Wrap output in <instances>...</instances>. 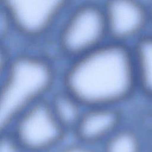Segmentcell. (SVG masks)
<instances>
[{"mask_svg": "<svg viewBox=\"0 0 152 152\" xmlns=\"http://www.w3.org/2000/svg\"><path fill=\"white\" fill-rule=\"evenodd\" d=\"M62 83L85 107H118L137 90L130 46L107 40L71 59Z\"/></svg>", "mask_w": 152, "mask_h": 152, "instance_id": "1", "label": "cell"}, {"mask_svg": "<svg viewBox=\"0 0 152 152\" xmlns=\"http://www.w3.org/2000/svg\"><path fill=\"white\" fill-rule=\"evenodd\" d=\"M56 80L52 62L28 53L10 57L0 84V135L11 131L18 118L46 99Z\"/></svg>", "mask_w": 152, "mask_h": 152, "instance_id": "2", "label": "cell"}, {"mask_svg": "<svg viewBox=\"0 0 152 152\" xmlns=\"http://www.w3.org/2000/svg\"><path fill=\"white\" fill-rule=\"evenodd\" d=\"M59 28L57 42L70 60L97 48L108 40L102 4L84 2L68 8Z\"/></svg>", "mask_w": 152, "mask_h": 152, "instance_id": "3", "label": "cell"}, {"mask_svg": "<svg viewBox=\"0 0 152 152\" xmlns=\"http://www.w3.org/2000/svg\"><path fill=\"white\" fill-rule=\"evenodd\" d=\"M11 132L26 152H48L61 143L68 132L44 99L18 118Z\"/></svg>", "mask_w": 152, "mask_h": 152, "instance_id": "4", "label": "cell"}, {"mask_svg": "<svg viewBox=\"0 0 152 152\" xmlns=\"http://www.w3.org/2000/svg\"><path fill=\"white\" fill-rule=\"evenodd\" d=\"M0 4L13 30L31 40L49 33L69 7L63 0H7Z\"/></svg>", "mask_w": 152, "mask_h": 152, "instance_id": "5", "label": "cell"}, {"mask_svg": "<svg viewBox=\"0 0 152 152\" xmlns=\"http://www.w3.org/2000/svg\"><path fill=\"white\" fill-rule=\"evenodd\" d=\"M102 5L108 40L131 46L146 33L148 5L134 0H110Z\"/></svg>", "mask_w": 152, "mask_h": 152, "instance_id": "6", "label": "cell"}, {"mask_svg": "<svg viewBox=\"0 0 152 152\" xmlns=\"http://www.w3.org/2000/svg\"><path fill=\"white\" fill-rule=\"evenodd\" d=\"M122 115L116 106H93L85 109L73 129L75 137L87 145L106 140L121 128Z\"/></svg>", "mask_w": 152, "mask_h": 152, "instance_id": "7", "label": "cell"}, {"mask_svg": "<svg viewBox=\"0 0 152 152\" xmlns=\"http://www.w3.org/2000/svg\"><path fill=\"white\" fill-rule=\"evenodd\" d=\"M130 47L137 90L152 98V33H145Z\"/></svg>", "mask_w": 152, "mask_h": 152, "instance_id": "8", "label": "cell"}, {"mask_svg": "<svg viewBox=\"0 0 152 152\" xmlns=\"http://www.w3.org/2000/svg\"><path fill=\"white\" fill-rule=\"evenodd\" d=\"M55 117L68 132L73 131L85 107L72 94L64 89L56 91L48 100Z\"/></svg>", "mask_w": 152, "mask_h": 152, "instance_id": "9", "label": "cell"}, {"mask_svg": "<svg viewBox=\"0 0 152 152\" xmlns=\"http://www.w3.org/2000/svg\"><path fill=\"white\" fill-rule=\"evenodd\" d=\"M104 152H141L138 134L130 128H119L106 140Z\"/></svg>", "mask_w": 152, "mask_h": 152, "instance_id": "10", "label": "cell"}, {"mask_svg": "<svg viewBox=\"0 0 152 152\" xmlns=\"http://www.w3.org/2000/svg\"><path fill=\"white\" fill-rule=\"evenodd\" d=\"M0 152H26L10 132L0 135Z\"/></svg>", "mask_w": 152, "mask_h": 152, "instance_id": "11", "label": "cell"}, {"mask_svg": "<svg viewBox=\"0 0 152 152\" xmlns=\"http://www.w3.org/2000/svg\"><path fill=\"white\" fill-rule=\"evenodd\" d=\"M10 53L6 48L0 43V84L10 59Z\"/></svg>", "mask_w": 152, "mask_h": 152, "instance_id": "12", "label": "cell"}, {"mask_svg": "<svg viewBox=\"0 0 152 152\" xmlns=\"http://www.w3.org/2000/svg\"><path fill=\"white\" fill-rule=\"evenodd\" d=\"M64 147L58 152H94L88 145L79 142Z\"/></svg>", "mask_w": 152, "mask_h": 152, "instance_id": "13", "label": "cell"}, {"mask_svg": "<svg viewBox=\"0 0 152 152\" xmlns=\"http://www.w3.org/2000/svg\"><path fill=\"white\" fill-rule=\"evenodd\" d=\"M148 8L150 22H152V2L150 5H148Z\"/></svg>", "mask_w": 152, "mask_h": 152, "instance_id": "14", "label": "cell"}]
</instances>
